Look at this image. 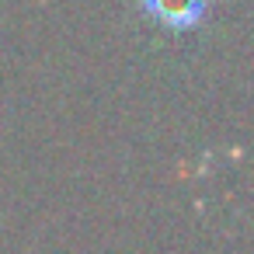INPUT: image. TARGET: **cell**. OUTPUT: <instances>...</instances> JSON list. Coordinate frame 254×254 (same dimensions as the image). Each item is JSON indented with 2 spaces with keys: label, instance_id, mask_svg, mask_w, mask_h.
<instances>
[{
  "label": "cell",
  "instance_id": "1",
  "mask_svg": "<svg viewBox=\"0 0 254 254\" xmlns=\"http://www.w3.org/2000/svg\"><path fill=\"white\" fill-rule=\"evenodd\" d=\"M212 0H139L143 14H150L157 25L171 28V32H188L195 28L205 11H209Z\"/></svg>",
  "mask_w": 254,
  "mask_h": 254
}]
</instances>
